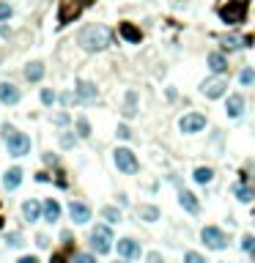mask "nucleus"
Wrapping results in <instances>:
<instances>
[{"mask_svg":"<svg viewBox=\"0 0 255 263\" xmlns=\"http://www.w3.org/2000/svg\"><path fill=\"white\" fill-rule=\"evenodd\" d=\"M3 143H6V151H9L11 156L30 154V137L25 132H19L17 126H11V124L3 126Z\"/></svg>","mask_w":255,"mask_h":263,"instance_id":"obj_1","label":"nucleus"},{"mask_svg":"<svg viewBox=\"0 0 255 263\" xmlns=\"http://www.w3.org/2000/svg\"><path fill=\"white\" fill-rule=\"evenodd\" d=\"M80 44L91 52H99V50H107L110 47V30L105 25H91L80 33Z\"/></svg>","mask_w":255,"mask_h":263,"instance_id":"obj_2","label":"nucleus"},{"mask_svg":"<svg viewBox=\"0 0 255 263\" xmlns=\"http://www.w3.org/2000/svg\"><path fill=\"white\" fill-rule=\"evenodd\" d=\"M113 230H110L107 225H96L91 230V250L96 255H107L110 250H113Z\"/></svg>","mask_w":255,"mask_h":263,"instance_id":"obj_3","label":"nucleus"},{"mask_svg":"<svg viewBox=\"0 0 255 263\" xmlns=\"http://www.w3.org/2000/svg\"><path fill=\"white\" fill-rule=\"evenodd\" d=\"M244 14H247L244 0H228V3L220 9V17H222L225 25H239V22H244Z\"/></svg>","mask_w":255,"mask_h":263,"instance_id":"obj_4","label":"nucleus"},{"mask_svg":"<svg viewBox=\"0 0 255 263\" xmlns=\"http://www.w3.org/2000/svg\"><path fill=\"white\" fill-rule=\"evenodd\" d=\"M113 162H115V167L121 173H126V175H134L140 170V165H138V156L132 154L129 148H115L113 151Z\"/></svg>","mask_w":255,"mask_h":263,"instance_id":"obj_5","label":"nucleus"},{"mask_svg":"<svg viewBox=\"0 0 255 263\" xmlns=\"http://www.w3.org/2000/svg\"><path fill=\"white\" fill-rule=\"evenodd\" d=\"M201 241L209 247V250H225V247H228V236L222 233L220 228L206 225V228L201 230Z\"/></svg>","mask_w":255,"mask_h":263,"instance_id":"obj_6","label":"nucleus"},{"mask_svg":"<svg viewBox=\"0 0 255 263\" xmlns=\"http://www.w3.org/2000/svg\"><path fill=\"white\" fill-rule=\"evenodd\" d=\"M225 91H228V83L222 77H211L201 85V93L206 99H220V96H225Z\"/></svg>","mask_w":255,"mask_h":263,"instance_id":"obj_7","label":"nucleus"},{"mask_svg":"<svg viewBox=\"0 0 255 263\" xmlns=\"http://www.w3.org/2000/svg\"><path fill=\"white\" fill-rule=\"evenodd\" d=\"M203 126H206V115H201V113H189L179 121V129L184 134H195V132H201Z\"/></svg>","mask_w":255,"mask_h":263,"instance_id":"obj_8","label":"nucleus"},{"mask_svg":"<svg viewBox=\"0 0 255 263\" xmlns=\"http://www.w3.org/2000/svg\"><path fill=\"white\" fill-rule=\"evenodd\" d=\"M69 217L74 225H85L91 219V206L88 203H80V200H71L69 203Z\"/></svg>","mask_w":255,"mask_h":263,"instance_id":"obj_9","label":"nucleus"},{"mask_svg":"<svg viewBox=\"0 0 255 263\" xmlns=\"http://www.w3.org/2000/svg\"><path fill=\"white\" fill-rule=\"evenodd\" d=\"M19 99H22V93H19L17 85L14 83H0V105L14 107V105H19Z\"/></svg>","mask_w":255,"mask_h":263,"instance_id":"obj_10","label":"nucleus"},{"mask_svg":"<svg viewBox=\"0 0 255 263\" xmlns=\"http://www.w3.org/2000/svg\"><path fill=\"white\" fill-rule=\"evenodd\" d=\"M99 96V88L91 83V79H77V88H74V99L80 102H93Z\"/></svg>","mask_w":255,"mask_h":263,"instance_id":"obj_11","label":"nucleus"},{"mask_svg":"<svg viewBox=\"0 0 255 263\" xmlns=\"http://www.w3.org/2000/svg\"><path fill=\"white\" fill-rule=\"evenodd\" d=\"M22 219H28V222H38V219H44V203H38V200H25L22 203Z\"/></svg>","mask_w":255,"mask_h":263,"instance_id":"obj_12","label":"nucleus"},{"mask_svg":"<svg viewBox=\"0 0 255 263\" xmlns=\"http://www.w3.org/2000/svg\"><path fill=\"white\" fill-rule=\"evenodd\" d=\"M140 241H134V238H121L118 241V255H121L124 260H134V258H140Z\"/></svg>","mask_w":255,"mask_h":263,"instance_id":"obj_13","label":"nucleus"},{"mask_svg":"<svg viewBox=\"0 0 255 263\" xmlns=\"http://www.w3.org/2000/svg\"><path fill=\"white\" fill-rule=\"evenodd\" d=\"M179 203H181V209H184L187 214H198V211H201L198 197L192 192H187V189H181V192H179Z\"/></svg>","mask_w":255,"mask_h":263,"instance_id":"obj_14","label":"nucleus"},{"mask_svg":"<svg viewBox=\"0 0 255 263\" xmlns=\"http://www.w3.org/2000/svg\"><path fill=\"white\" fill-rule=\"evenodd\" d=\"M22 184V167H11V170L3 173V187L9 189V192H14Z\"/></svg>","mask_w":255,"mask_h":263,"instance_id":"obj_15","label":"nucleus"},{"mask_svg":"<svg viewBox=\"0 0 255 263\" xmlns=\"http://www.w3.org/2000/svg\"><path fill=\"white\" fill-rule=\"evenodd\" d=\"M225 113H228V118H239V115H242V113H244V96H239V93L228 96Z\"/></svg>","mask_w":255,"mask_h":263,"instance_id":"obj_16","label":"nucleus"},{"mask_svg":"<svg viewBox=\"0 0 255 263\" xmlns=\"http://www.w3.org/2000/svg\"><path fill=\"white\" fill-rule=\"evenodd\" d=\"M44 63L42 60H33V63H28V69H25V79L28 83H42L44 79Z\"/></svg>","mask_w":255,"mask_h":263,"instance_id":"obj_17","label":"nucleus"},{"mask_svg":"<svg viewBox=\"0 0 255 263\" xmlns=\"http://www.w3.org/2000/svg\"><path fill=\"white\" fill-rule=\"evenodd\" d=\"M206 63H209V69L214 71V74H222V71H228V60H225V55H222V52H209Z\"/></svg>","mask_w":255,"mask_h":263,"instance_id":"obj_18","label":"nucleus"},{"mask_svg":"<svg viewBox=\"0 0 255 263\" xmlns=\"http://www.w3.org/2000/svg\"><path fill=\"white\" fill-rule=\"evenodd\" d=\"M44 219L50 222V225L61 219V203L55 200V197H50V200H44Z\"/></svg>","mask_w":255,"mask_h":263,"instance_id":"obj_19","label":"nucleus"},{"mask_svg":"<svg viewBox=\"0 0 255 263\" xmlns=\"http://www.w3.org/2000/svg\"><path fill=\"white\" fill-rule=\"evenodd\" d=\"M124 118H132L134 113H138V93L134 91H126V102H124Z\"/></svg>","mask_w":255,"mask_h":263,"instance_id":"obj_20","label":"nucleus"},{"mask_svg":"<svg viewBox=\"0 0 255 263\" xmlns=\"http://www.w3.org/2000/svg\"><path fill=\"white\" fill-rule=\"evenodd\" d=\"M121 36L126 38V42H132V44H138L140 38H143V36H140V30L134 28L132 22H121Z\"/></svg>","mask_w":255,"mask_h":263,"instance_id":"obj_21","label":"nucleus"},{"mask_svg":"<svg viewBox=\"0 0 255 263\" xmlns=\"http://www.w3.org/2000/svg\"><path fill=\"white\" fill-rule=\"evenodd\" d=\"M192 178H195V184H211V181H214V170H211V167H195Z\"/></svg>","mask_w":255,"mask_h":263,"instance_id":"obj_22","label":"nucleus"},{"mask_svg":"<svg viewBox=\"0 0 255 263\" xmlns=\"http://www.w3.org/2000/svg\"><path fill=\"white\" fill-rule=\"evenodd\" d=\"M233 195L239 197V203H250L252 200V189L247 187V184H236L233 187Z\"/></svg>","mask_w":255,"mask_h":263,"instance_id":"obj_23","label":"nucleus"},{"mask_svg":"<svg viewBox=\"0 0 255 263\" xmlns=\"http://www.w3.org/2000/svg\"><path fill=\"white\" fill-rule=\"evenodd\" d=\"M138 214H140L146 222H156V219H159V209H156V206H140Z\"/></svg>","mask_w":255,"mask_h":263,"instance_id":"obj_24","label":"nucleus"},{"mask_svg":"<svg viewBox=\"0 0 255 263\" xmlns=\"http://www.w3.org/2000/svg\"><path fill=\"white\" fill-rule=\"evenodd\" d=\"M55 102H58V93H55L52 88H42V105L44 107H52Z\"/></svg>","mask_w":255,"mask_h":263,"instance_id":"obj_25","label":"nucleus"},{"mask_svg":"<svg viewBox=\"0 0 255 263\" xmlns=\"http://www.w3.org/2000/svg\"><path fill=\"white\" fill-rule=\"evenodd\" d=\"M102 217H105L107 222H113V225H115V222H121V211L113 209V206H105V209H102Z\"/></svg>","mask_w":255,"mask_h":263,"instance_id":"obj_26","label":"nucleus"},{"mask_svg":"<svg viewBox=\"0 0 255 263\" xmlns=\"http://www.w3.org/2000/svg\"><path fill=\"white\" fill-rule=\"evenodd\" d=\"M239 83H242L244 88H247V85H252V83H255V69H250V66H247V69H242V71H239Z\"/></svg>","mask_w":255,"mask_h":263,"instance_id":"obj_27","label":"nucleus"},{"mask_svg":"<svg viewBox=\"0 0 255 263\" xmlns=\"http://www.w3.org/2000/svg\"><path fill=\"white\" fill-rule=\"evenodd\" d=\"M77 137H83V140L91 137V124L85 118H77Z\"/></svg>","mask_w":255,"mask_h":263,"instance_id":"obj_28","label":"nucleus"},{"mask_svg":"<svg viewBox=\"0 0 255 263\" xmlns=\"http://www.w3.org/2000/svg\"><path fill=\"white\" fill-rule=\"evenodd\" d=\"M71 263H96V255H88V252H74Z\"/></svg>","mask_w":255,"mask_h":263,"instance_id":"obj_29","label":"nucleus"},{"mask_svg":"<svg viewBox=\"0 0 255 263\" xmlns=\"http://www.w3.org/2000/svg\"><path fill=\"white\" fill-rule=\"evenodd\" d=\"M242 42H247V38H239V36H225V38H222V44H225L228 50H236V47H242Z\"/></svg>","mask_w":255,"mask_h":263,"instance_id":"obj_30","label":"nucleus"},{"mask_svg":"<svg viewBox=\"0 0 255 263\" xmlns=\"http://www.w3.org/2000/svg\"><path fill=\"white\" fill-rule=\"evenodd\" d=\"M74 132H63L61 134V148H71V146H74Z\"/></svg>","mask_w":255,"mask_h":263,"instance_id":"obj_31","label":"nucleus"},{"mask_svg":"<svg viewBox=\"0 0 255 263\" xmlns=\"http://www.w3.org/2000/svg\"><path fill=\"white\" fill-rule=\"evenodd\" d=\"M242 250L250 252V255H255V236H244V238H242Z\"/></svg>","mask_w":255,"mask_h":263,"instance_id":"obj_32","label":"nucleus"},{"mask_svg":"<svg viewBox=\"0 0 255 263\" xmlns=\"http://www.w3.org/2000/svg\"><path fill=\"white\" fill-rule=\"evenodd\" d=\"M184 263H206L201 252H184Z\"/></svg>","mask_w":255,"mask_h":263,"instance_id":"obj_33","label":"nucleus"},{"mask_svg":"<svg viewBox=\"0 0 255 263\" xmlns=\"http://www.w3.org/2000/svg\"><path fill=\"white\" fill-rule=\"evenodd\" d=\"M6 244H9V247H22L25 241H22L19 233H9V236H6Z\"/></svg>","mask_w":255,"mask_h":263,"instance_id":"obj_34","label":"nucleus"},{"mask_svg":"<svg viewBox=\"0 0 255 263\" xmlns=\"http://www.w3.org/2000/svg\"><path fill=\"white\" fill-rule=\"evenodd\" d=\"M11 14H14V11H11V6H9V3H3V0H0V22H6V19L11 17Z\"/></svg>","mask_w":255,"mask_h":263,"instance_id":"obj_35","label":"nucleus"},{"mask_svg":"<svg viewBox=\"0 0 255 263\" xmlns=\"http://www.w3.org/2000/svg\"><path fill=\"white\" fill-rule=\"evenodd\" d=\"M118 137H121V140H129V137H132V129H129V126H118Z\"/></svg>","mask_w":255,"mask_h":263,"instance_id":"obj_36","label":"nucleus"},{"mask_svg":"<svg viewBox=\"0 0 255 263\" xmlns=\"http://www.w3.org/2000/svg\"><path fill=\"white\" fill-rule=\"evenodd\" d=\"M55 124H58V126L69 124V115H66V113H58V115H55Z\"/></svg>","mask_w":255,"mask_h":263,"instance_id":"obj_37","label":"nucleus"},{"mask_svg":"<svg viewBox=\"0 0 255 263\" xmlns=\"http://www.w3.org/2000/svg\"><path fill=\"white\" fill-rule=\"evenodd\" d=\"M17 263H42V260H38L36 255H25V258H19Z\"/></svg>","mask_w":255,"mask_h":263,"instance_id":"obj_38","label":"nucleus"},{"mask_svg":"<svg viewBox=\"0 0 255 263\" xmlns=\"http://www.w3.org/2000/svg\"><path fill=\"white\" fill-rule=\"evenodd\" d=\"M148 263H165V260H162V255H159V252H151L148 255Z\"/></svg>","mask_w":255,"mask_h":263,"instance_id":"obj_39","label":"nucleus"},{"mask_svg":"<svg viewBox=\"0 0 255 263\" xmlns=\"http://www.w3.org/2000/svg\"><path fill=\"white\" fill-rule=\"evenodd\" d=\"M36 244H38V247H47L50 241H47V236H36Z\"/></svg>","mask_w":255,"mask_h":263,"instance_id":"obj_40","label":"nucleus"},{"mask_svg":"<svg viewBox=\"0 0 255 263\" xmlns=\"http://www.w3.org/2000/svg\"><path fill=\"white\" fill-rule=\"evenodd\" d=\"M52 263H66V258H63V255H55V260Z\"/></svg>","mask_w":255,"mask_h":263,"instance_id":"obj_41","label":"nucleus"},{"mask_svg":"<svg viewBox=\"0 0 255 263\" xmlns=\"http://www.w3.org/2000/svg\"><path fill=\"white\" fill-rule=\"evenodd\" d=\"M0 228H3V217H0Z\"/></svg>","mask_w":255,"mask_h":263,"instance_id":"obj_42","label":"nucleus"},{"mask_svg":"<svg viewBox=\"0 0 255 263\" xmlns=\"http://www.w3.org/2000/svg\"><path fill=\"white\" fill-rule=\"evenodd\" d=\"M179 3H181V0H179Z\"/></svg>","mask_w":255,"mask_h":263,"instance_id":"obj_43","label":"nucleus"},{"mask_svg":"<svg viewBox=\"0 0 255 263\" xmlns=\"http://www.w3.org/2000/svg\"><path fill=\"white\" fill-rule=\"evenodd\" d=\"M115 263H118V260H115Z\"/></svg>","mask_w":255,"mask_h":263,"instance_id":"obj_44","label":"nucleus"}]
</instances>
